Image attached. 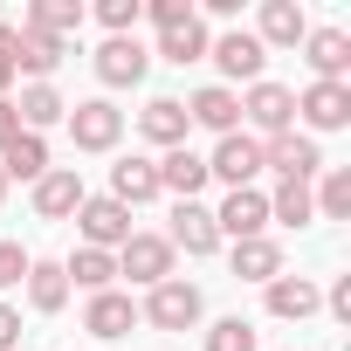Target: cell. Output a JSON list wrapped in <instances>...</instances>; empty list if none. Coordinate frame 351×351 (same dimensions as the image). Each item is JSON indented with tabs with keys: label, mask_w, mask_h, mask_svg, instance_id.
Segmentation results:
<instances>
[{
	"label": "cell",
	"mask_w": 351,
	"mask_h": 351,
	"mask_svg": "<svg viewBox=\"0 0 351 351\" xmlns=\"http://www.w3.org/2000/svg\"><path fill=\"white\" fill-rule=\"evenodd\" d=\"M200 310H207V303H200V289H193L186 276H165V282L145 296V324H152V330H193Z\"/></svg>",
	"instance_id": "obj_1"
},
{
	"label": "cell",
	"mask_w": 351,
	"mask_h": 351,
	"mask_svg": "<svg viewBox=\"0 0 351 351\" xmlns=\"http://www.w3.org/2000/svg\"><path fill=\"white\" fill-rule=\"evenodd\" d=\"M262 165L282 172V180H296V186H310L324 172V152H317L310 131H282V138H262Z\"/></svg>",
	"instance_id": "obj_2"
},
{
	"label": "cell",
	"mask_w": 351,
	"mask_h": 351,
	"mask_svg": "<svg viewBox=\"0 0 351 351\" xmlns=\"http://www.w3.org/2000/svg\"><path fill=\"white\" fill-rule=\"evenodd\" d=\"M241 117H248L262 138H282V131H296V90H282V83H248ZM255 131H248V138H255Z\"/></svg>",
	"instance_id": "obj_3"
},
{
	"label": "cell",
	"mask_w": 351,
	"mask_h": 351,
	"mask_svg": "<svg viewBox=\"0 0 351 351\" xmlns=\"http://www.w3.org/2000/svg\"><path fill=\"white\" fill-rule=\"evenodd\" d=\"M69 138H76V152H110V145L124 138V110H117L110 97L69 104Z\"/></svg>",
	"instance_id": "obj_4"
},
{
	"label": "cell",
	"mask_w": 351,
	"mask_h": 351,
	"mask_svg": "<svg viewBox=\"0 0 351 351\" xmlns=\"http://www.w3.org/2000/svg\"><path fill=\"white\" fill-rule=\"evenodd\" d=\"M255 172H262V138H248V131H228L207 158V180H228V193L255 186Z\"/></svg>",
	"instance_id": "obj_5"
},
{
	"label": "cell",
	"mask_w": 351,
	"mask_h": 351,
	"mask_svg": "<svg viewBox=\"0 0 351 351\" xmlns=\"http://www.w3.org/2000/svg\"><path fill=\"white\" fill-rule=\"evenodd\" d=\"M76 221H83V248H104V255H117V248L138 234V228H131V207H117L110 193H104V200H83Z\"/></svg>",
	"instance_id": "obj_6"
},
{
	"label": "cell",
	"mask_w": 351,
	"mask_h": 351,
	"mask_svg": "<svg viewBox=\"0 0 351 351\" xmlns=\"http://www.w3.org/2000/svg\"><path fill=\"white\" fill-rule=\"evenodd\" d=\"M117 276H131V282L158 289V282L172 276V241H165V234H131V241L117 248Z\"/></svg>",
	"instance_id": "obj_7"
},
{
	"label": "cell",
	"mask_w": 351,
	"mask_h": 351,
	"mask_svg": "<svg viewBox=\"0 0 351 351\" xmlns=\"http://www.w3.org/2000/svg\"><path fill=\"white\" fill-rule=\"evenodd\" d=\"M145 69H152V56H145L138 35H110V42L97 49V83H104V90H124V83H138Z\"/></svg>",
	"instance_id": "obj_8"
},
{
	"label": "cell",
	"mask_w": 351,
	"mask_h": 351,
	"mask_svg": "<svg viewBox=\"0 0 351 351\" xmlns=\"http://www.w3.org/2000/svg\"><path fill=\"white\" fill-rule=\"evenodd\" d=\"M207 56L221 62V76H228V83H262V62H269V49H262L248 28H228Z\"/></svg>",
	"instance_id": "obj_9"
},
{
	"label": "cell",
	"mask_w": 351,
	"mask_h": 351,
	"mask_svg": "<svg viewBox=\"0 0 351 351\" xmlns=\"http://www.w3.org/2000/svg\"><path fill=\"white\" fill-rule=\"evenodd\" d=\"M296 117H303L310 131H344V124H351V83H310V90L296 97Z\"/></svg>",
	"instance_id": "obj_10"
},
{
	"label": "cell",
	"mask_w": 351,
	"mask_h": 351,
	"mask_svg": "<svg viewBox=\"0 0 351 351\" xmlns=\"http://www.w3.org/2000/svg\"><path fill=\"white\" fill-rule=\"evenodd\" d=\"M172 255H214L221 248V228H214V207H200V200H180V207H172Z\"/></svg>",
	"instance_id": "obj_11"
},
{
	"label": "cell",
	"mask_w": 351,
	"mask_h": 351,
	"mask_svg": "<svg viewBox=\"0 0 351 351\" xmlns=\"http://www.w3.org/2000/svg\"><path fill=\"white\" fill-rule=\"evenodd\" d=\"M83 200H90L83 193V172H69V165H49L42 180H35V214L42 221H69Z\"/></svg>",
	"instance_id": "obj_12"
},
{
	"label": "cell",
	"mask_w": 351,
	"mask_h": 351,
	"mask_svg": "<svg viewBox=\"0 0 351 351\" xmlns=\"http://www.w3.org/2000/svg\"><path fill=\"white\" fill-rule=\"evenodd\" d=\"M214 228H221V234H234V241H255V234L269 228V193H255V186L228 193V200L214 207Z\"/></svg>",
	"instance_id": "obj_13"
},
{
	"label": "cell",
	"mask_w": 351,
	"mask_h": 351,
	"mask_svg": "<svg viewBox=\"0 0 351 351\" xmlns=\"http://www.w3.org/2000/svg\"><path fill=\"white\" fill-rule=\"evenodd\" d=\"M303 62L317 69V83H344V69H351V35H344V28H310V35H303Z\"/></svg>",
	"instance_id": "obj_14"
},
{
	"label": "cell",
	"mask_w": 351,
	"mask_h": 351,
	"mask_svg": "<svg viewBox=\"0 0 351 351\" xmlns=\"http://www.w3.org/2000/svg\"><path fill=\"white\" fill-rule=\"evenodd\" d=\"M200 186H207V158L186 152V145H172V152L158 158V193H172V200H200Z\"/></svg>",
	"instance_id": "obj_15"
},
{
	"label": "cell",
	"mask_w": 351,
	"mask_h": 351,
	"mask_svg": "<svg viewBox=\"0 0 351 351\" xmlns=\"http://www.w3.org/2000/svg\"><path fill=\"white\" fill-rule=\"evenodd\" d=\"M186 124H207V131H241V97L228 90V83H207V90H193V104H186Z\"/></svg>",
	"instance_id": "obj_16"
},
{
	"label": "cell",
	"mask_w": 351,
	"mask_h": 351,
	"mask_svg": "<svg viewBox=\"0 0 351 351\" xmlns=\"http://www.w3.org/2000/svg\"><path fill=\"white\" fill-rule=\"evenodd\" d=\"M317 310H324V289H317L310 276H276V282H269V317L303 324V317H317Z\"/></svg>",
	"instance_id": "obj_17"
},
{
	"label": "cell",
	"mask_w": 351,
	"mask_h": 351,
	"mask_svg": "<svg viewBox=\"0 0 351 351\" xmlns=\"http://www.w3.org/2000/svg\"><path fill=\"white\" fill-rule=\"evenodd\" d=\"M138 131H145L158 152H172V145H186L193 124H186V104H180V97H152V104L138 110Z\"/></svg>",
	"instance_id": "obj_18"
},
{
	"label": "cell",
	"mask_w": 351,
	"mask_h": 351,
	"mask_svg": "<svg viewBox=\"0 0 351 351\" xmlns=\"http://www.w3.org/2000/svg\"><path fill=\"white\" fill-rule=\"evenodd\" d=\"M21 35V49H14V76L28 69L35 83H49L56 69H62V56H69V42H56V35H35V28H14Z\"/></svg>",
	"instance_id": "obj_19"
},
{
	"label": "cell",
	"mask_w": 351,
	"mask_h": 351,
	"mask_svg": "<svg viewBox=\"0 0 351 351\" xmlns=\"http://www.w3.org/2000/svg\"><path fill=\"white\" fill-rule=\"evenodd\" d=\"M131 324H138V303H131L124 289H104V296H90V310H83V330H97V337H131Z\"/></svg>",
	"instance_id": "obj_20"
},
{
	"label": "cell",
	"mask_w": 351,
	"mask_h": 351,
	"mask_svg": "<svg viewBox=\"0 0 351 351\" xmlns=\"http://www.w3.org/2000/svg\"><path fill=\"white\" fill-rule=\"evenodd\" d=\"M110 200H117V207H145V200H158V165H152V158H124V165H110Z\"/></svg>",
	"instance_id": "obj_21"
},
{
	"label": "cell",
	"mask_w": 351,
	"mask_h": 351,
	"mask_svg": "<svg viewBox=\"0 0 351 351\" xmlns=\"http://www.w3.org/2000/svg\"><path fill=\"white\" fill-rule=\"evenodd\" d=\"M310 35V21H303V8H296V0H262V49H296Z\"/></svg>",
	"instance_id": "obj_22"
},
{
	"label": "cell",
	"mask_w": 351,
	"mask_h": 351,
	"mask_svg": "<svg viewBox=\"0 0 351 351\" xmlns=\"http://www.w3.org/2000/svg\"><path fill=\"white\" fill-rule=\"evenodd\" d=\"M14 117H21V131H35V138H42L49 124H62V117H69V104L56 97V83H28V90H21V104H14Z\"/></svg>",
	"instance_id": "obj_23"
},
{
	"label": "cell",
	"mask_w": 351,
	"mask_h": 351,
	"mask_svg": "<svg viewBox=\"0 0 351 351\" xmlns=\"http://www.w3.org/2000/svg\"><path fill=\"white\" fill-rule=\"evenodd\" d=\"M207 49H214V35H207V21H200V14L158 35V56H165V62H180V69H186V62H207Z\"/></svg>",
	"instance_id": "obj_24"
},
{
	"label": "cell",
	"mask_w": 351,
	"mask_h": 351,
	"mask_svg": "<svg viewBox=\"0 0 351 351\" xmlns=\"http://www.w3.org/2000/svg\"><path fill=\"white\" fill-rule=\"evenodd\" d=\"M234 276H241V282H276V276H282V248H276L269 234L234 241Z\"/></svg>",
	"instance_id": "obj_25"
},
{
	"label": "cell",
	"mask_w": 351,
	"mask_h": 351,
	"mask_svg": "<svg viewBox=\"0 0 351 351\" xmlns=\"http://www.w3.org/2000/svg\"><path fill=\"white\" fill-rule=\"evenodd\" d=\"M62 276H69L76 289H90V296H104V289L117 282V255H104V248H76V255L62 262Z\"/></svg>",
	"instance_id": "obj_26"
},
{
	"label": "cell",
	"mask_w": 351,
	"mask_h": 351,
	"mask_svg": "<svg viewBox=\"0 0 351 351\" xmlns=\"http://www.w3.org/2000/svg\"><path fill=\"white\" fill-rule=\"evenodd\" d=\"M0 172H8V180H42V172H49V145L35 131L8 138V145H0Z\"/></svg>",
	"instance_id": "obj_27"
},
{
	"label": "cell",
	"mask_w": 351,
	"mask_h": 351,
	"mask_svg": "<svg viewBox=\"0 0 351 351\" xmlns=\"http://www.w3.org/2000/svg\"><path fill=\"white\" fill-rule=\"evenodd\" d=\"M21 28H35V35H56V42H69V35L83 28V0H35Z\"/></svg>",
	"instance_id": "obj_28"
},
{
	"label": "cell",
	"mask_w": 351,
	"mask_h": 351,
	"mask_svg": "<svg viewBox=\"0 0 351 351\" xmlns=\"http://www.w3.org/2000/svg\"><path fill=\"white\" fill-rule=\"evenodd\" d=\"M28 303H35L42 317H56V310L69 303V276H62V262H28Z\"/></svg>",
	"instance_id": "obj_29"
},
{
	"label": "cell",
	"mask_w": 351,
	"mask_h": 351,
	"mask_svg": "<svg viewBox=\"0 0 351 351\" xmlns=\"http://www.w3.org/2000/svg\"><path fill=\"white\" fill-rule=\"evenodd\" d=\"M269 221H282V228H310V221H317V207H310V186L282 180V186L269 193Z\"/></svg>",
	"instance_id": "obj_30"
},
{
	"label": "cell",
	"mask_w": 351,
	"mask_h": 351,
	"mask_svg": "<svg viewBox=\"0 0 351 351\" xmlns=\"http://www.w3.org/2000/svg\"><path fill=\"white\" fill-rule=\"evenodd\" d=\"M310 207H317L324 221H344V214H351V172H324L317 193H310Z\"/></svg>",
	"instance_id": "obj_31"
},
{
	"label": "cell",
	"mask_w": 351,
	"mask_h": 351,
	"mask_svg": "<svg viewBox=\"0 0 351 351\" xmlns=\"http://www.w3.org/2000/svg\"><path fill=\"white\" fill-rule=\"evenodd\" d=\"M207 351H255V324L248 317H221L207 330Z\"/></svg>",
	"instance_id": "obj_32"
},
{
	"label": "cell",
	"mask_w": 351,
	"mask_h": 351,
	"mask_svg": "<svg viewBox=\"0 0 351 351\" xmlns=\"http://www.w3.org/2000/svg\"><path fill=\"white\" fill-rule=\"evenodd\" d=\"M97 21H104L110 35H131V28L145 21V0H97Z\"/></svg>",
	"instance_id": "obj_33"
},
{
	"label": "cell",
	"mask_w": 351,
	"mask_h": 351,
	"mask_svg": "<svg viewBox=\"0 0 351 351\" xmlns=\"http://www.w3.org/2000/svg\"><path fill=\"white\" fill-rule=\"evenodd\" d=\"M28 262H35V255H28L21 241H0V289H21V282H28Z\"/></svg>",
	"instance_id": "obj_34"
},
{
	"label": "cell",
	"mask_w": 351,
	"mask_h": 351,
	"mask_svg": "<svg viewBox=\"0 0 351 351\" xmlns=\"http://www.w3.org/2000/svg\"><path fill=\"white\" fill-rule=\"evenodd\" d=\"M145 21L165 35V28H180V21H193V0H152V8H145Z\"/></svg>",
	"instance_id": "obj_35"
},
{
	"label": "cell",
	"mask_w": 351,
	"mask_h": 351,
	"mask_svg": "<svg viewBox=\"0 0 351 351\" xmlns=\"http://www.w3.org/2000/svg\"><path fill=\"white\" fill-rule=\"evenodd\" d=\"M14 49H21V35L0 21V97H8V83H14Z\"/></svg>",
	"instance_id": "obj_36"
},
{
	"label": "cell",
	"mask_w": 351,
	"mask_h": 351,
	"mask_svg": "<svg viewBox=\"0 0 351 351\" xmlns=\"http://www.w3.org/2000/svg\"><path fill=\"white\" fill-rule=\"evenodd\" d=\"M324 303H330V317H337V324H351V276H337Z\"/></svg>",
	"instance_id": "obj_37"
},
{
	"label": "cell",
	"mask_w": 351,
	"mask_h": 351,
	"mask_svg": "<svg viewBox=\"0 0 351 351\" xmlns=\"http://www.w3.org/2000/svg\"><path fill=\"white\" fill-rule=\"evenodd\" d=\"M14 344H21V310L0 303V351H14Z\"/></svg>",
	"instance_id": "obj_38"
},
{
	"label": "cell",
	"mask_w": 351,
	"mask_h": 351,
	"mask_svg": "<svg viewBox=\"0 0 351 351\" xmlns=\"http://www.w3.org/2000/svg\"><path fill=\"white\" fill-rule=\"evenodd\" d=\"M21 138V117H14V97H0V145Z\"/></svg>",
	"instance_id": "obj_39"
},
{
	"label": "cell",
	"mask_w": 351,
	"mask_h": 351,
	"mask_svg": "<svg viewBox=\"0 0 351 351\" xmlns=\"http://www.w3.org/2000/svg\"><path fill=\"white\" fill-rule=\"evenodd\" d=\"M0 200H8V172H0Z\"/></svg>",
	"instance_id": "obj_40"
}]
</instances>
